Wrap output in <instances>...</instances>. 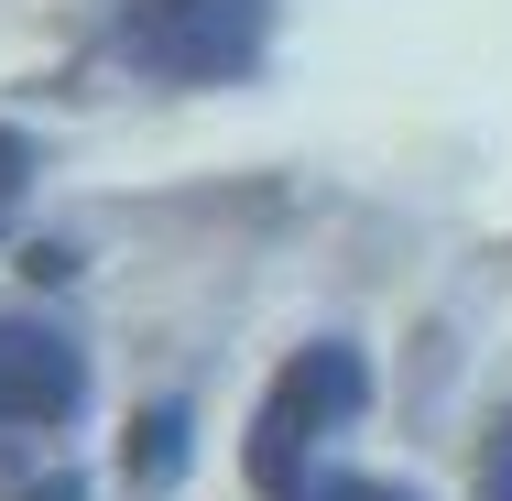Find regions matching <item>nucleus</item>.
Returning <instances> with one entry per match:
<instances>
[{
    "instance_id": "f257e3e1",
    "label": "nucleus",
    "mask_w": 512,
    "mask_h": 501,
    "mask_svg": "<svg viewBox=\"0 0 512 501\" xmlns=\"http://www.w3.org/2000/svg\"><path fill=\"white\" fill-rule=\"evenodd\" d=\"M120 44H131V66H153L175 88H218V77L262 66L273 0H131L120 11Z\"/></svg>"
},
{
    "instance_id": "f03ea898",
    "label": "nucleus",
    "mask_w": 512,
    "mask_h": 501,
    "mask_svg": "<svg viewBox=\"0 0 512 501\" xmlns=\"http://www.w3.org/2000/svg\"><path fill=\"white\" fill-rule=\"evenodd\" d=\"M371 403V371H360V349L349 338H316L306 360L273 382V403H262V425H251V480L273 501H306V447L327 436V425H349Z\"/></svg>"
},
{
    "instance_id": "7ed1b4c3",
    "label": "nucleus",
    "mask_w": 512,
    "mask_h": 501,
    "mask_svg": "<svg viewBox=\"0 0 512 501\" xmlns=\"http://www.w3.org/2000/svg\"><path fill=\"white\" fill-rule=\"evenodd\" d=\"M88 403V360L44 316H0V425H66Z\"/></svg>"
},
{
    "instance_id": "20e7f679",
    "label": "nucleus",
    "mask_w": 512,
    "mask_h": 501,
    "mask_svg": "<svg viewBox=\"0 0 512 501\" xmlns=\"http://www.w3.org/2000/svg\"><path fill=\"white\" fill-rule=\"evenodd\" d=\"M186 469V414L164 403V414H142V480H175Z\"/></svg>"
},
{
    "instance_id": "39448f33",
    "label": "nucleus",
    "mask_w": 512,
    "mask_h": 501,
    "mask_svg": "<svg viewBox=\"0 0 512 501\" xmlns=\"http://www.w3.org/2000/svg\"><path fill=\"white\" fill-rule=\"evenodd\" d=\"M480 501H512V414L480 436Z\"/></svg>"
},
{
    "instance_id": "423d86ee",
    "label": "nucleus",
    "mask_w": 512,
    "mask_h": 501,
    "mask_svg": "<svg viewBox=\"0 0 512 501\" xmlns=\"http://www.w3.org/2000/svg\"><path fill=\"white\" fill-rule=\"evenodd\" d=\"M22 175H33V142H22V131H0V218L22 207Z\"/></svg>"
}]
</instances>
